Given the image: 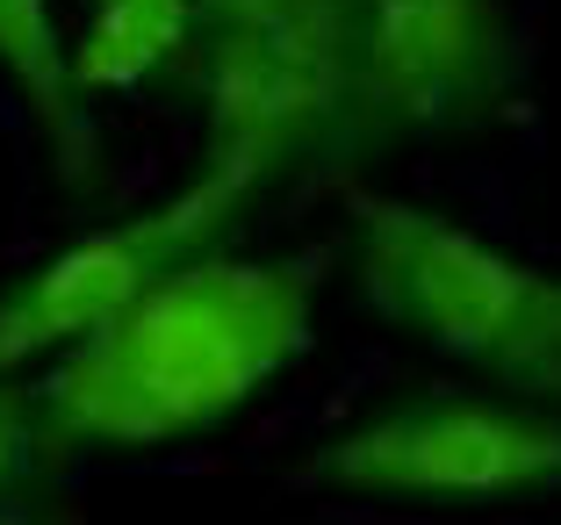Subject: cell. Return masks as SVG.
Returning <instances> with one entry per match:
<instances>
[{
    "label": "cell",
    "instance_id": "obj_11",
    "mask_svg": "<svg viewBox=\"0 0 561 525\" xmlns=\"http://www.w3.org/2000/svg\"><path fill=\"white\" fill-rule=\"evenodd\" d=\"M224 8H245V0H202V15H224Z\"/></svg>",
    "mask_w": 561,
    "mask_h": 525
},
{
    "label": "cell",
    "instance_id": "obj_10",
    "mask_svg": "<svg viewBox=\"0 0 561 525\" xmlns=\"http://www.w3.org/2000/svg\"><path fill=\"white\" fill-rule=\"evenodd\" d=\"M0 525H50V518L30 504V497H15V504H0Z\"/></svg>",
    "mask_w": 561,
    "mask_h": 525
},
{
    "label": "cell",
    "instance_id": "obj_1",
    "mask_svg": "<svg viewBox=\"0 0 561 525\" xmlns=\"http://www.w3.org/2000/svg\"><path fill=\"white\" fill-rule=\"evenodd\" d=\"M324 266L296 252L202 246L145 281L58 361H44L36 418L58 454H159L231 425L310 353Z\"/></svg>",
    "mask_w": 561,
    "mask_h": 525
},
{
    "label": "cell",
    "instance_id": "obj_9",
    "mask_svg": "<svg viewBox=\"0 0 561 525\" xmlns=\"http://www.w3.org/2000/svg\"><path fill=\"white\" fill-rule=\"evenodd\" d=\"M58 460L44 418H36L30 375H0V504H15L44 482V468Z\"/></svg>",
    "mask_w": 561,
    "mask_h": 525
},
{
    "label": "cell",
    "instance_id": "obj_8",
    "mask_svg": "<svg viewBox=\"0 0 561 525\" xmlns=\"http://www.w3.org/2000/svg\"><path fill=\"white\" fill-rule=\"evenodd\" d=\"M202 36V0H87L80 36H66L72 87L87 101L137 94L159 72H181Z\"/></svg>",
    "mask_w": 561,
    "mask_h": 525
},
{
    "label": "cell",
    "instance_id": "obj_7",
    "mask_svg": "<svg viewBox=\"0 0 561 525\" xmlns=\"http://www.w3.org/2000/svg\"><path fill=\"white\" fill-rule=\"evenodd\" d=\"M0 80L30 109L50 166L66 181H87L94 173V101L72 87L58 0H0Z\"/></svg>",
    "mask_w": 561,
    "mask_h": 525
},
{
    "label": "cell",
    "instance_id": "obj_6",
    "mask_svg": "<svg viewBox=\"0 0 561 525\" xmlns=\"http://www.w3.org/2000/svg\"><path fill=\"white\" fill-rule=\"evenodd\" d=\"M245 216H252L245 187L195 166L165 202L66 238L30 274H15L0 288V375H30V367L58 361L101 317H116L145 281H159L173 260H187L202 246H224Z\"/></svg>",
    "mask_w": 561,
    "mask_h": 525
},
{
    "label": "cell",
    "instance_id": "obj_4",
    "mask_svg": "<svg viewBox=\"0 0 561 525\" xmlns=\"http://www.w3.org/2000/svg\"><path fill=\"white\" fill-rule=\"evenodd\" d=\"M302 482L353 504H547L561 497V403L526 389H417L339 425Z\"/></svg>",
    "mask_w": 561,
    "mask_h": 525
},
{
    "label": "cell",
    "instance_id": "obj_5",
    "mask_svg": "<svg viewBox=\"0 0 561 525\" xmlns=\"http://www.w3.org/2000/svg\"><path fill=\"white\" fill-rule=\"evenodd\" d=\"M353 145H432L504 115L518 36L504 0H346Z\"/></svg>",
    "mask_w": 561,
    "mask_h": 525
},
{
    "label": "cell",
    "instance_id": "obj_2",
    "mask_svg": "<svg viewBox=\"0 0 561 525\" xmlns=\"http://www.w3.org/2000/svg\"><path fill=\"white\" fill-rule=\"evenodd\" d=\"M360 303L439 361L561 403V274L504 252L476 224L403 195L346 202Z\"/></svg>",
    "mask_w": 561,
    "mask_h": 525
},
{
    "label": "cell",
    "instance_id": "obj_3",
    "mask_svg": "<svg viewBox=\"0 0 561 525\" xmlns=\"http://www.w3.org/2000/svg\"><path fill=\"white\" fill-rule=\"evenodd\" d=\"M187 80L202 101V166L245 187L324 173L353 159V22L346 0H245L202 15L187 50Z\"/></svg>",
    "mask_w": 561,
    "mask_h": 525
}]
</instances>
